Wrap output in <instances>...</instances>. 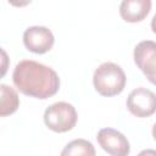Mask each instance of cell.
<instances>
[{
    "instance_id": "obj_1",
    "label": "cell",
    "mask_w": 156,
    "mask_h": 156,
    "mask_svg": "<svg viewBox=\"0 0 156 156\" xmlns=\"http://www.w3.org/2000/svg\"><path fill=\"white\" fill-rule=\"evenodd\" d=\"M12 80L24 95L41 100L54 96L60 89L58 74L51 67L33 60L20 61L13 69Z\"/></svg>"
},
{
    "instance_id": "obj_2",
    "label": "cell",
    "mask_w": 156,
    "mask_h": 156,
    "mask_svg": "<svg viewBox=\"0 0 156 156\" xmlns=\"http://www.w3.org/2000/svg\"><path fill=\"white\" fill-rule=\"evenodd\" d=\"M126 73L113 62L101 63L94 72L93 84L95 90L102 96H115L123 91L126 87Z\"/></svg>"
},
{
    "instance_id": "obj_3",
    "label": "cell",
    "mask_w": 156,
    "mask_h": 156,
    "mask_svg": "<svg viewBox=\"0 0 156 156\" xmlns=\"http://www.w3.org/2000/svg\"><path fill=\"white\" fill-rule=\"evenodd\" d=\"M44 122L45 126L52 132H68L77 123V111L73 105L58 101L46 107L44 112Z\"/></svg>"
},
{
    "instance_id": "obj_4",
    "label": "cell",
    "mask_w": 156,
    "mask_h": 156,
    "mask_svg": "<svg viewBox=\"0 0 156 156\" xmlns=\"http://www.w3.org/2000/svg\"><path fill=\"white\" fill-rule=\"evenodd\" d=\"M127 107L129 112L136 117L144 118L154 115L156 110V95L146 88H136L132 90L127 98Z\"/></svg>"
},
{
    "instance_id": "obj_5",
    "label": "cell",
    "mask_w": 156,
    "mask_h": 156,
    "mask_svg": "<svg viewBox=\"0 0 156 156\" xmlns=\"http://www.w3.org/2000/svg\"><path fill=\"white\" fill-rule=\"evenodd\" d=\"M55 38L52 32L43 26H33L24 30L23 44L34 54H45L54 46Z\"/></svg>"
},
{
    "instance_id": "obj_6",
    "label": "cell",
    "mask_w": 156,
    "mask_h": 156,
    "mask_svg": "<svg viewBox=\"0 0 156 156\" xmlns=\"http://www.w3.org/2000/svg\"><path fill=\"white\" fill-rule=\"evenodd\" d=\"M134 62L146 78L154 84L156 78V44L154 40H143L134 48Z\"/></svg>"
},
{
    "instance_id": "obj_7",
    "label": "cell",
    "mask_w": 156,
    "mask_h": 156,
    "mask_svg": "<svg viewBox=\"0 0 156 156\" xmlns=\"http://www.w3.org/2000/svg\"><path fill=\"white\" fill-rule=\"evenodd\" d=\"M99 145L111 156H128L130 146L128 139L113 128H102L96 135Z\"/></svg>"
},
{
    "instance_id": "obj_8",
    "label": "cell",
    "mask_w": 156,
    "mask_h": 156,
    "mask_svg": "<svg viewBox=\"0 0 156 156\" xmlns=\"http://www.w3.org/2000/svg\"><path fill=\"white\" fill-rule=\"evenodd\" d=\"M151 10L150 0H123L119 5L121 17L129 23L143 21Z\"/></svg>"
},
{
    "instance_id": "obj_9",
    "label": "cell",
    "mask_w": 156,
    "mask_h": 156,
    "mask_svg": "<svg viewBox=\"0 0 156 156\" xmlns=\"http://www.w3.org/2000/svg\"><path fill=\"white\" fill-rule=\"evenodd\" d=\"M18 106L20 98L17 91L7 84H0V117L15 113Z\"/></svg>"
},
{
    "instance_id": "obj_10",
    "label": "cell",
    "mask_w": 156,
    "mask_h": 156,
    "mask_svg": "<svg viewBox=\"0 0 156 156\" xmlns=\"http://www.w3.org/2000/svg\"><path fill=\"white\" fill-rule=\"evenodd\" d=\"M95 155H96L95 147L90 141L85 139H74L63 147L60 156H95Z\"/></svg>"
},
{
    "instance_id": "obj_11",
    "label": "cell",
    "mask_w": 156,
    "mask_h": 156,
    "mask_svg": "<svg viewBox=\"0 0 156 156\" xmlns=\"http://www.w3.org/2000/svg\"><path fill=\"white\" fill-rule=\"evenodd\" d=\"M9 67H10V57L7 52L2 48H0V78L5 77Z\"/></svg>"
},
{
    "instance_id": "obj_12",
    "label": "cell",
    "mask_w": 156,
    "mask_h": 156,
    "mask_svg": "<svg viewBox=\"0 0 156 156\" xmlns=\"http://www.w3.org/2000/svg\"><path fill=\"white\" fill-rule=\"evenodd\" d=\"M136 156H156V151L154 149H145V150L140 151Z\"/></svg>"
}]
</instances>
